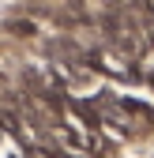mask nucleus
<instances>
[{"label": "nucleus", "instance_id": "f257e3e1", "mask_svg": "<svg viewBox=\"0 0 154 158\" xmlns=\"http://www.w3.org/2000/svg\"><path fill=\"white\" fill-rule=\"evenodd\" d=\"M136 79L147 87H154V49H143L136 56Z\"/></svg>", "mask_w": 154, "mask_h": 158}, {"label": "nucleus", "instance_id": "f03ea898", "mask_svg": "<svg viewBox=\"0 0 154 158\" xmlns=\"http://www.w3.org/2000/svg\"><path fill=\"white\" fill-rule=\"evenodd\" d=\"M8 34H11V38H34L38 27L30 23V19H11V23H8Z\"/></svg>", "mask_w": 154, "mask_h": 158}, {"label": "nucleus", "instance_id": "7ed1b4c3", "mask_svg": "<svg viewBox=\"0 0 154 158\" xmlns=\"http://www.w3.org/2000/svg\"><path fill=\"white\" fill-rule=\"evenodd\" d=\"M23 158H53V154H49V151H42V147H26V151H23Z\"/></svg>", "mask_w": 154, "mask_h": 158}]
</instances>
